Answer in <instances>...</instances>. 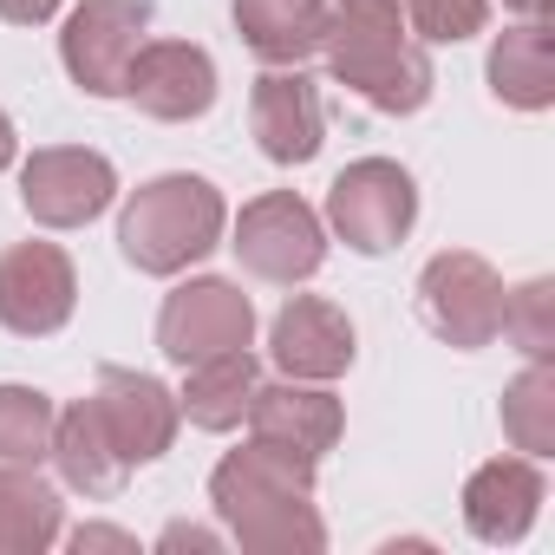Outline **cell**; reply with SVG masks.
<instances>
[{
    "mask_svg": "<svg viewBox=\"0 0 555 555\" xmlns=\"http://www.w3.org/2000/svg\"><path fill=\"white\" fill-rule=\"evenodd\" d=\"M53 399L34 386H0V464H40L53 444Z\"/></svg>",
    "mask_w": 555,
    "mask_h": 555,
    "instance_id": "obj_23",
    "label": "cell"
},
{
    "mask_svg": "<svg viewBox=\"0 0 555 555\" xmlns=\"http://www.w3.org/2000/svg\"><path fill=\"white\" fill-rule=\"evenodd\" d=\"M144 34H151V0H86V8L66 14L60 60L73 86H86L92 99H118Z\"/></svg>",
    "mask_w": 555,
    "mask_h": 555,
    "instance_id": "obj_7",
    "label": "cell"
},
{
    "mask_svg": "<svg viewBox=\"0 0 555 555\" xmlns=\"http://www.w3.org/2000/svg\"><path fill=\"white\" fill-rule=\"evenodd\" d=\"M418 314L438 340L477 353L503 334V274L470 248H444L418 274Z\"/></svg>",
    "mask_w": 555,
    "mask_h": 555,
    "instance_id": "obj_4",
    "label": "cell"
},
{
    "mask_svg": "<svg viewBox=\"0 0 555 555\" xmlns=\"http://www.w3.org/2000/svg\"><path fill=\"white\" fill-rule=\"evenodd\" d=\"M235 27L255 60L301 66L327 40V0H235Z\"/></svg>",
    "mask_w": 555,
    "mask_h": 555,
    "instance_id": "obj_17",
    "label": "cell"
},
{
    "mask_svg": "<svg viewBox=\"0 0 555 555\" xmlns=\"http://www.w3.org/2000/svg\"><path fill=\"white\" fill-rule=\"evenodd\" d=\"M125 99H138V112H151L164 125L203 118L216 105V66L190 40H144L125 73Z\"/></svg>",
    "mask_w": 555,
    "mask_h": 555,
    "instance_id": "obj_12",
    "label": "cell"
},
{
    "mask_svg": "<svg viewBox=\"0 0 555 555\" xmlns=\"http://www.w3.org/2000/svg\"><path fill=\"white\" fill-rule=\"evenodd\" d=\"M334 79L360 92L373 112H418L431 99V60L405 27L399 0H334L327 8V40H321Z\"/></svg>",
    "mask_w": 555,
    "mask_h": 555,
    "instance_id": "obj_2",
    "label": "cell"
},
{
    "mask_svg": "<svg viewBox=\"0 0 555 555\" xmlns=\"http://www.w3.org/2000/svg\"><path fill=\"white\" fill-rule=\"evenodd\" d=\"M47 457H53L60 477H66L73 490H86V496H118L125 477H131L125 457L112 451V438H105L92 399H79V405H66V412L53 418V444H47Z\"/></svg>",
    "mask_w": 555,
    "mask_h": 555,
    "instance_id": "obj_20",
    "label": "cell"
},
{
    "mask_svg": "<svg viewBox=\"0 0 555 555\" xmlns=\"http://www.w3.org/2000/svg\"><path fill=\"white\" fill-rule=\"evenodd\" d=\"M503 8H516V14H522V21H542V14H548V8H555V0H503Z\"/></svg>",
    "mask_w": 555,
    "mask_h": 555,
    "instance_id": "obj_29",
    "label": "cell"
},
{
    "mask_svg": "<svg viewBox=\"0 0 555 555\" xmlns=\"http://www.w3.org/2000/svg\"><path fill=\"white\" fill-rule=\"evenodd\" d=\"M490 92L516 112H548L555 105V34L542 21H522L496 34L490 47Z\"/></svg>",
    "mask_w": 555,
    "mask_h": 555,
    "instance_id": "obj_19",
    "label": "cell"
},
{
    "mask_svg": "<svg viewBox=\"0 0 555 555\" xmlns=\"http://www.w3.org/2000/svg\"><path fill=\"white\" fill-rule=\"evenodd\" d=\"M157 548H216V529H196V522H170L157 535Z\"/></svg>",
    "mask_w": 555,
    "mask_h": 555,
    "instance_id": "obj_28",
    "label": "cell"
},
{
    "mask_svg": "<svg viewBox=\"0 0 555 555\" xmlns=\"http://www.w3.org/2000/svg\"><path fill=\"white\" fill-rule=\"evenodd\" d=\"M60 14V0H0V21H14V27H40Z\"/></svg>",
    "mask_w": 555,
    "mask_h": 555,
    "instance_id": "obj_27",
    "label": "cell"
},
{
    "mask_svg": "<svg viewBox=\"0 0 555 555\" xmlns=\"http://www.w3.org/2000/svg\"><path fill=\"white\" fill-rule=\"evenodd\" d=\"M255 340V308L242 288L216 282V274H203V282H183L177 295H164V314H157V347L164 360L177 366H196V360H216V353H235Z\"/></svg>",
    "mask_w": 555,
    "mask_h": 555,
    "instance_id": "obj_9",
    "label": "cell"
},
{
    "mask_svg": "<svg viewBox=\"0 0 555 555\" xmlns=\"http://www.w3.org/2000/svg\"><path fill=\"white\" fill-rule=\"evenodd\" d=\"M66 529L60 490L34 464H0V555H40Z\"/></svg>",
    "mask_w": 555,
    "mask_h": 555,
    "instance_id": "obj_21",
    "label": "cell"
},
{
    "mask_svg": "<svg viewBox=\"0 0 555 555\" xmlns=\"http://www.w3.org/2000/svg\"><path fill=\"white\" fill-rule=\"evenodd\" d=\"M209 503L229 535L255 555H314L327 548V522L314 509V457L248 438L209 477Z\"/></svg>",
    "mask_w": 555,
    "mask_h": 555,
    "instance_id": "obj_1",
    "label": "cell"
},
{
    "mask_svg": "<svg viewBox=\"0 0 555 555\" xmlns=\"http://www.w3.org/2000/svg\"><path fill=\"white\" fill-rule=\"evenodd\" d=\"M73 548L86 555V548H138V535H125V529H105V522H86V529H73Z\"/></svg>",
    "mask_w": 555,
    "mask_h": 555,
    "instance_id": "obj_26",
    "label": "cell"
},
{
    "mask_svg": "<svg viewBox=\"0 0 555 555\" xmlns=\"http://www.w3.org/2000/svg\"><path fill=\"white\" fill-rule=\"evenodd\" d=\"M235 255L255 282L295 288L327 261V222L295 196V190H268L235 216Z\"/></svg>",
    "mask_w": 555,
    "mask_h": 555,
    "instance_id": "obj_6",
    "label": "cell"
},
{
    "mask_svg": "<svg viewBox=\"0 0 555 555\" xmlns=\"http://www.w3.org/2000/svg\"><path fill=\"white\" fill-rule=\"evenodd\" d=\"M14 164V125H8V112H0V170Z\"/></svg>",
    "mask_w": 555,
    "mask_h": 555,
    "instance_id": "obj_30",
    "label": "cell"
},
{
    "mask_svg": "<svg viewBox=\"0 0 555 555\" xmlns=\"http://www.w3.org/2000/svg\"><path fill=\"white\" fill-rule=\"evenodd\" d=\"M222 222H229L222 190L177 170V177H151V183L125 203V216H118V248H125V261L144 268V274H183L190 261H203V255L222 242Z\"/></svg>",
    "mask_w": 555,
    "mask_h": 555,
    "instance_id": "obj_3",
    "label": "cell"
},
{
    "mask_svg": "<svg viewBox=\"0 0 555 555\" xmlns=\"http://www.w3.org/2000/svg\"><path fill=\"white\" fill-rule=\"evenodd\" d=\"M183 373H190V379H183V392H177V412H183L190 425H203V431H235V425L248 418V399H255V386H261V366H255L248 347L216 353V360H196V366H183Z\"/></svg>",
    "mask_w": 555,
    "mask_h": 555,
    "instance_id": "obj_18",
    "label": "cell"
},
{
    "mask_svg": "<svg viewBox=\"0 0 555 555\" xmlns=\"http://www.w3.org/2000/svg\"><path fill=\"white\" fill-rule=\"evenodd\" d=\"M112 196H118V170H112V157L79 151V144L34 151L27 170H21V203H27V216L47 222V229H79V222L105 216Z\"/></svg>",
    "mask_w": 555,
    "mask_h": 555,
    "instance_id": "obj_10",
    "label": "cell"
},
{
    "mask_svg": "<svg viewBox=\"0 0 555 555\" xmlns=\"http://www.w3.org/2000/svg\"><path fill=\"white\" fill-rule=\"evenodd\" d=\"M340 399L321 386V379H282V386H255L248 399V431L268 438V444H282V451H301V457H327L340 444Z\"/></svg>",
    "mask_w": 555,
    "mask_h": 555,
    "instance_id": "obj_14",
    "label": "cell"
},
{
    "mask_svg": "<svg viewBox=\"0 0 555 555\" xmlns=\"http://www.w3.org/2000/svg\"><path fill=\"white\" fill-rule=\"evenodd\" d=\"M503 431L522 457H548L555 451V366L548 360H529L509 392H503Z\"/></svg>",
    "mask_w": 555,
    "mask_h": 555,
    "instance_id": "obj_22",
    "label": "cell"
},
{
    "mask_svg": "<svg viewBox=\"0 0 555 555\" xmlns=\"http://www.w3.org/2000/svg\"><path fill=\"white\" fill-rule=\"evenodd\" d=\"M535 509H542L535 457H496V464L470 470V483H464V522L483 542H522Z\"/></svg>",
    "mask_w": 555,
    "mask_h": 555,
    "instance_id": "obj_16",
    "label": "cell"
},
{
    "mask_svg": "<svg viewBox=\"0 0 555 555\" xmlns=\"http://www.w3.org/2000/svg\"><path fill=\"white\" fill-rule=\"evenodd\" d=\"M268 353L288 379H321L327 386L353 366V321L321 295H295L268 327Z\"/></svg>",
    "mask_w": 555,
    "mask_h": 555,
    "instance_id": "obj_15",
    "label": "cell"
},
{
    "mask_svg": "<svg viewBox=\"0 0 555 555\" xmlns=\"http://www.w3.org/2000/svg\"><path fill=\"white\" fill-rule=\"evenodd\" d=\"M405 8V27L418 34V40H470V34H483V21H490V0H399Z\"/></svg>",
    "mask_w": 555,
    "mask_h": 555,
    "instance_id": "obj_25",
    "label": "cell"
},
{
    "mask_svg": "<svg viewBox=\"0 0 555 555\" xmlns=\"http://www.w3.org/2000/svg\"><path fill=\"white\" fill-rule=\"evenodd\" d=\"M92 412L112 438V451L125 457V470L138 464H157L177 438V392L151 373H131V366H99V392H92Z\"/></svg>",
    "mask_w": 555,
    "mask_h": 555,
    "instance_id": "obj_11",
    "label": "cell"
},
{
    "mask_svg": "<svg viewBox=\"0 0 555 555\" xmlns=\"http://www.w3.org/2000/svg\"><path fill=\"white\" fill-rule=\"evenodd\" d=\"M418 222V183L412 170H399L392 157H360L334 177L327 190V229L360 248V255H386L405 242V229Z\"/></svg>",
    "mask_w": 555,
    "mask_h": 555,
    "instance_id": "obj_5",
    "label": "cell"
},
{
    "mask_svg": "<svg viewBox=\"0 0 555 555\" xmlns=\"http://www.w3.org/2000/svg\"><path fill=\"white\" fill-rule=\"evenodd\" d=\"M503 334H509L529 360H548V347H555V288H548V282L503 288Z\"/></svg>",
    "mask_w": 555,
    "mask_h": 555,
    "instance_id": "obj_24",
    "label": "cell"
},
{
    "mask_svg": "<svg viewBox=\"0 0 555 555\" xmlns=\"http://www.w3.org/2000/svg\"><path fill=\"white\" fill-rule=\"evenodd\" d=\"M248 125H255V144L274 157V164H308L327 138V112H321V92L301 66H268L255 79V99H248Z\"/></svg>",
    "mask_w": 555,
    "mask_h": 555,
    "instance_id": "obj_13",
    "label": "cell"
},
{
    "mask_svg": "<svg viewBox=\"0 0 555 555\" xmlns=\"http://www.w3.org/2000/svg\"><path fill=\"white\" fill-rule=\"evenodd\" d=\"M79 308V274L60 242H14L0 255V327L40 340L60 334Z\"/></svg>",
    "mask_w": 555,
    "mask_h": 555,
    "instance_id": "obj_8",
    "label": "cell"
}]
</instances>
